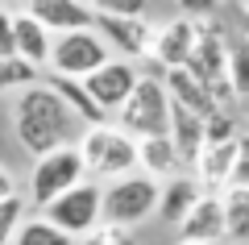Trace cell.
<instances>
[{
    "instance_id": "obj_6",
    "label": "cell",
    "mask_w": 249,
    "mask_h": 245,
    "mask_svg": "<svg viewBox=\"0 0 249 245\" xmlns=\"http://www.w3.org/2000/svg\"><path fill=\"white\" fill-rule=\"evenodd\" d=\"M88 179V167H83V154L79 146H58L50 150V154H42L34 162V170H29V204L34 208H46V204L54 200V195H62L67 187L83 183Z\"/></svg>"
},
{
    "instance_id": "obj_24",
    "label": "cell",
    "mask_w": 249,
    "mask_h": 245,
    "mask_svg": "<svg viewBox=\"0 0 249 245\" xmlns=\"http://www.w3.org/2000/svg\"><path fill=\"white\" fill-rule=\"evenodd\" d=\"M229 83L237 100H249V42L229 38Z\"/></svg>"
},
{
    "instance_id": "obj_19",
    "label": "cell",
    "mask_w": 249,
    "mask_h": 245,
    "mask_svg": "<svg viewBox=\"0 0 249 245\" xmlns=\"http://www.w3.org/2000/svg\"><path fill=\"white\" fill-rule=\"evenodd\" d=\"M42 83H50V88L58 92V100H62V104H67V108L75 113V121H79L83 129H88V125H100V121L108 116V113H100V104L88 96L83 79H71V75H54V71H50V79H42Z\"/></svg>"
},
{
    "instance_id": "obj_2",
    "label": "cell",
    "mask_w": 249,
    "mask_h": 245,
    "mask_svg": "<svg viewBox=\"0 0 249 245\" xmlns=\"http://www.w3.org/2000/svg\"><path fill=\"white\" fill-rule=\"evenodd\" d=\"M183 67L212 92V100L220 108H229L232 100H237L232 96V83H229V34H224L220 21L196 17V46H191V54H187Z\"/></svg>"
},
{
    "instance_id": "obj_31",
    "label": "cell",
    "mask_w": 249,
    "mask_h": 245,
    "mask_svg": "<svg viewBox=\"0 0 249 245\" xmlns=\"http://www.w3.org/2000/svg\"><path fill=\"white\" fill-rule=\"evenodd\" d=\"M220 0H178V13L183 17H212Z\"/></svg>"
},
{
    "instance_id": "obj_17",
    "label": "cell",
    "mask_w": 249,
    "mask_h": 245,
    "mask_svg": "<svg viewBox=\"0 0 249 245\" xmlns=\"http://www.w3.org/2000/svg\"><path fill=\"white\" fill-rule=\"evenodd\" d=\"M162 88H166V96L175 100V104L191 108V113H199V116H208L212 108H220V104L212 100V92H208L187 67H170V71H162Z\"/></svg>"
},
{
    "instance_id": "obj_32",
    "label": "cell",
    "mask_w": 249,
    "mask_h": 245,
    "mask_svg": "<svg viewBox=\"0 0 249 245\" xmlns=\"http://www.w3.org/2000/svg\"><path fill=\"white\" fill-rule=\"evenodd\" d=\"M13 191H17V183H13V175H9V170L0 167V200H4V195H13Z\"/></svg>"
},
{
    "instance_id": "obj_20",
    "label": "cell",
    "mask_w": 249,
    "mask_h": 245,
    "mask_svg": "<svg viewBox=\"0 0 249 245\" xmlns=\"http://www.w3.org/2000/svg\"><path fill=\"white\" fill-rule=\"evenodd\" d=\"M199 200V183L191 175H170L166 183L158 187V208H154V216H162V220H183L187 216V208Z\"/></svg>"
},
{
    "instance_id": "obj_35",
    "label": "cell",
    "mask_w": 249,
    "mask_h": 245,
    "mask_svg": "<svg viewBox=\"0 0 249 245\" xmlns=\"http://www.w3.org/2000/svg\"><path fill=\"white\" fill-rule=\"evenodd\" d=\"M241 4H245V9H249V0H241Z\"/></svg>"
},
{
    "instance_id": "obj_11",
    "label": "cell",
    "mask_w": 249,
    "mask_h": 245,
    "mask_svg": "<svg viewBox=\"0 0 249 245\" xmlns=\"http://www.w3.org/2000/svg\"><path fill=\"white\" fill-rule=\"evenodd\" d=\"M178 241L196 245H220L224 241V212L216 191H199V200L187 208V216L178 220Z\"/></svg>"
},
{
    "instance_id": "obj_25",
    "label": "cell",
    "mask_w": 249,
    "mask_h": 245,
    "mask_svg": "<svg viewBox=\"0 0 249 245\" xmlns=\"http://www.w3.org/2000/svg\"><path fill=\"white\" fill-rule=\"evenodd\" d=\"M79 245H137V228L129 225H112V220H100L96 228L79 237Z\"/></svg>"
},
{
    "instance_id": "obj_18",
    "label": "cell",
    "mask_w": 249,
    "mask_h": 245,
    "mask_svg": "<svg viewBox=\"0 0 249 245\" xmlns=\"http://www.w3.org/2000/svg\"><path fill=\"white\" fill-rule=\"evenodd\" d=\"M137 170H142V175H150V179H158V183L183 170V162H178V154H175V146H170L166 133L137 141Z\"/></svg>"
},
{
    "instance_id": "obj_5",
    "label": "cell",
    "mask_w": 249,
    "mask_h": 245,
    "mask_svg": "<svg viewBox=\"0 0 249 245\" xmlns=\"http://www.w3.org/2000/svg\"><path fill=\"white\" fill-rule=\"evenodd\" d=\"M116 121H121L124 133H133L137 141L166 133L170 129V96L162 88V75H137V88L116 108Z\"/></svg>"
},
{
    "instance_id": "obj_9",
    "label": "cell",
    "mask_w": 249,
    "mask_h": 245,
    "mask_svg": "<svg viewBox=\"0 0 249 245\" xmlns=\"http://www.w3.org/2000/svg\"><path fill=\"white\" fill-rule=\"evenodd\" d=\"M88 96L100 104V113H116V108L129 100V92L137 88V67L129 58H108L104 67H96L83 79Z\"/></svg>"
},
{
    "instance_id": "obj_15",
    "label": "cell",
    "mask_w": 249,
    "mask_h": 245,
    "mask_svg": "<svg viewBox=\"0 0 249 245\" xmlns=\"http://www.w3.org/2000/svg\"><path fill=\"white\" fill-rule=\"evenodd\" d=\"M166 137H170V146H175L178 162H183V167H196L199 150H204V116L170 100V129H166Z\"/></svg>"
},
{
    "instance_id": "obj_23",
    "label": "cell",
    "mask_w": 249,
    "mask_h": 245,
    "mask_svg": "<svg viewBox=\"0 0 249 245\" xmlns=\"http://www.w3.org/2000/svg\"><path fill=\"white\" fill-rule=\"evenodd\" d=\"M37 79H42V71H37L34 62L17 58V54L0 58V96H9V92H21V88H29V83H37Z\"/></svg>"
},
{
    "instance_id": "obj_14",
    "label": "cell",
    "mask_w": 249,
    "mask_h": 245,
    "mask_svg": "<svg viewBox=\"0 0 249 245\" xmlns=\"http://www.w3.org/2000/svg\"><path fill=\"white\" fill-rule=\"evenodd\" d=\"M232 158H237V137L232 141H208L196 158V183L199 191H216L220 195L229 187V175H232Z\"/></svg>"
},
{
    "instance_id": "obj_21",
    "label": "cell",
    "mask_w": 249,
    "mask_h": 245,
    "mask_svg": "<svg viewBox=\"0 0 249 245\" xmlns=\"http://www.w3.org/2000/svg\"><path fill=\"white\" fill-rule=\"evenodd\" d=\"M220 212H224V237L249 241V187H224L220 191Z\"/></svg>"
},
{
    "instance_id": "obj_1",
    "label": "cell",
    "mask_w": 249,
    "mask_h": 245,
    "mask_svg": "<svg viewBox=\"0 0 249 245\" xmlns=\"http://www.w3.org/2000/svg\"><path fill=\"white\" fill-rule=\"evenodd\" d=\"M13 129H17V141L25 154L42 158L58 146H71L79 137L83 125L75 121V113L58 100V92L50 83H29V88L17 92V104H13Z\"/></svg>"
},
{
    "instance_id": "obj_30",
    "label": "cell",
    "mask_w": 249,
    "mask_h": 245,
    "mask_svg": "<svg viewBox=\"0 0 249 245\" xmlns=\"http://www.w3.org/2000/svg\"><path fill=\"white\" fill-rule=\"evenodd\" d=\"M9 54H17V46H13V13L0 9V58H9Z\"/></svg>"
},
{
    "instance_id": "obj_16",
    "label": "cell",
    "mask_w": 249,
    "mask_h": 245,
    "mask_svg": "<svg viewBox=\"0 0 249 245\" xmlns=\"http://www.w3.org/2000/svg\"><path fill=\"white\" fill-rule=\"evenodd\" d=\"M13 46H17V58L34 62L37 71L50 62V46H54V34L42 25V21H34L25 9L13 13Z\"/></svg>"
},
{
    "instance_id": "obj_28",
    "label": "cell",
    "mask_w": 249,
    "mask_h": 245,
    "mask_svg": "<svg viewBox=\"0 0 249 245\" xmlns=\"http://www.w3.org/2000/svg\"><path fill=\"white\" fill-rule=\"evenodd\" d=\"M96 13H112V17H145L150 0H88Z\"/></svg>"
},
{
    "instance_id": "obj_10",
    "label": "cell",
    "mask_w": 249,
    "mask_h": 245,
    "mask_svg": "<svg viewBox=\"0 0 249 245\" xmlns=\"http://www.w3.org/2000/svg\"><path fill=\"white\" fill-rule=\"evenodd\" d=\"M96 29L108 42V50L124 54V58H150V42H154V25L145 17H112V13H96Z\"/></svg>"
},
{
    "instance_id": "obj_34",
    "label": "cell",
    "mask_w": 249,
    "mask_h": 245,
    "mask_svg": "<svg viewBox=\"0 0 249 245\" xmlns=\"http://www.w3.org/2000/svg\"><path fill=\"white\" fill-rule=\"evenodd\" d=\"M175 245H196V241H175Z\"/></svg>"
},
{
    "instance_id": "obj_4",
    "label": "cell",
    "mask_w": 249,
    "mask_h": 245,
    "mask_svg": "<svg viewBox=\"0 0 249 245\" xmlns=\"http://www.w3.org/2000/svg\"><path fill=\"white\" fill-rule=\"evenodd\" d=\"M158 187H162L158 179L142 175V170L108 179V187H100V220L137 228L142 220L154 216V208H158Z\"/></svg>"
},
{
    "instance_id": "obj_29",
    "label": "cell",
    "mask_w": 249,
    "mask_h": 245,
    "mask_svg": "<svg viewBox=\"0 0 249 245\" xmlns=\"http://www.w3.org/2000/svg\"><path fill=\"white\" fill-rule=\"evenodd\" d=\"M232 187H249V133H237V158H232Z\"/></svg>"
},
{
    "instance_id": "obj_33",
    "label": "cell",
    "mask_w": 249,
    "mask_h": 245,
    "mask_svg": "<svg viewBox=\"0 0 249 245\" xmlns=\"http://www.w3.org/2000/svg\"><path fill=\"white\" fill-rule=\"evenodd\" d=\"M237 29H241V42H249V9H241V21H237Z\"/></svg>"
},
{
    "instance_id": "obj_12",
    "label": "cell",
    "mask_w": 249,
    "mask_h": 245,
    "mask_svg": "<svg viewBox=\"0 0 249 245\" xmlns=\"http://www.w3.org/2000/svg\"><path fill=\"white\" fill-rule=\"evenodd\" d=\"M25 13L42 21L50 34H71V29L96 25V9L88 0H25Z\"/></svg>"
},
{
    "instance_id": "obj_22",
    "label": "cell",
    "mask_w": 249,
    "mask_h": 245,
    "mask_svg": "<svg viewBox=\"0 0 249 245\" xmlns=\"http://www.w3.org/2000/svg\"><path fill=\"white\" fill-rule=\"evenodd\" d=\"M13 245H75V237H67L46 216H25L21 228H17V237H13Z\"/></svg>"
},
{
    "instance_id": "obj_27",
    "label": "cell",
    "mask_w": 249,
    "mask_h": 245,
    "mask_svg": "<svg viewBox=\"0 0 249 245\" xmlns=\"http://www.w3.org/2000/svg\"><path fill=\"white\" fill-rule=\"evenodd\" d=\"M237 137V121H232L229 108H212L204 116V146L208 141H232Z\"/></svg>"
},
{
    "instance_id": "obj_7",
    "label": "cell",
    "mask_w": 249,
    "mask_h": 245,
    "mask_svg": "<svg viewBox=\"0 0 249 245\" xmlns=\"http://www.w3.org/2000/svg\"><path fill=\"white\" fill-rule=\"evenodd\" d=\"M112 58L108 42L96 34V29H71V34H54V46H50V62L46 67L54 75H71V79H88L96 67Z\"/></svg>"
},
{
    "instance_id": "obj_26",
    "label": "cell",
    "mask_w": 249,
    "mask_h": 245,
    "mask_svg": "<svg viewBox=\"0 0 249 245\" xmlns=\"http://www.w3.org/2000/svg\"><path fill=\"white\" fill-rule=\"evenodd\" d=\"M21 220H25V195H4L0 200V245H13V237H17Z\"/></svg>"
},
{
    "instance_id": "obj_3",
    "label": "cell",
    "mask_w": 249,
    "mask_h": 245,
    "mask_svg": "<svg viewBox=\"0 0 249 245\" xmlns=\"http://www.w3.org/2000/svg\"><path fill=\"white\" fill-rule=\"evenodd\" d=\"M75 146H79V154H83L88 175L104 179V183L137 170V137L124 133L121 125H108V121L88 125V129L75 137Z\"/></svg>"
},
{
    "instance_id": "obj_13",
    "label": "cell",
    "mask_w": 249,
    "mask_h": 245,
    "mask_svg": "<svg viewBox=\"0 0 249 245\" xmlns=\"http://www.w3.org/2000/svg\"><path fill=\"white\" fill-rule=\"evenodd\" d=\"M191 46H196V17H175L162 29H154L150 58L158 62V71H170V67H183L187 62Z\"/></svg>"
},
{
    "instance_id": "obj_8",
    "label": "cell",
    "mask_w": 249,
    "mask_h": 245,
    "mask_svg": "<svg viewBox=\"0 0 249 245\" xmlns=\"http://www.w3.org/2000/svg\"><path fill=\"white\" fill-rule=\"evenodd\" d=\"M42 216L50 220V225H58L67 237L79 241L88 228L100 225V187L88 183V179L75 183V187H67L62 195H54V200L42 208Z\"/></svg>"
}]
</instances>
